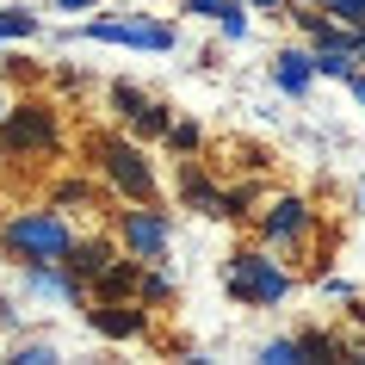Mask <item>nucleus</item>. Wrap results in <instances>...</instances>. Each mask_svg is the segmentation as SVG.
I'll list each match as a JSON object with an SVG mask.
<instances>
[{
    "label": "nucleus",
    "instance_id": "4",
    "mask_svg": "<svg viewBox=\"0 0 365 365\" xmlns=\"http://www.w3.org/2000/svg\"><path fill=\"white\" fill-rule=\"evenodd\" d=\"M87 38H99V43H136V50H173V31H168V25H149V19H99V25H87Z\"/></svg>",
    "mask_w": 365,
    "mask_h": 365
},
{
    "label": "nucleus",
    "instance_id": "1",
    "mask_svg": "<svg viewBox=\"0 0 365 365\" xmlns=\"http://www.w3.org/2000/svg\"><path fill=\"white\" fill-rule=\"evenodd\" d=\"M6 248L31 267V260H62V254L75 248V235H68V223L56 211H25V217L6 223Z\"/></svg>",
    "mask_w": 365,
    "mask_h": 365
},
{
    "label": "nucleus",
    "instance_id": "20",
    "mask_svg": "<svg viewBox=\"0 0 365 365\" xmlns=\"http://www.w3.org/2000/svg\"><path fill=\"white\" fill-rule=\"evenodd\" d=\"M143 297H149V304H161V297H173V279H168V272H155L149 285H143Z\"/></svg>",
    "mask_w": 365,
    "mask_h": 365
},
{
    "label": "nucleus",
    "instance_id": "19",
    "mask_svg": "<svg viewBox=\"0 0 365 365\" xmlns=\"http://www.w3.org/2000/svg\"><path fill=\"white\" fill-rule=\"evenodd\" d=\"M112 99H118V112H130V118H136V112H143V106H149V99L136 93V87H118V93H112Z\"/></svg>",
    "mask_w": 365,
    "mask_h": 365
},
{
    "label": "nucleus",
    "instance_id": "17",
    "mask_svg": "<svg viewBox=\"0 0 365 365\" xmlns=\"http://www.w3.org/2000/svg\"><path fill=\"white\" fill-rule=\"evenodd\" d=\"M13 359H19V365H50V359H56V346H43V341H31V346H19V353H13Z\"/></svg>",
    "mask_w": 365,
    "mask_h": 365
},
{
    "label": "nucleus",
    "instance_id": "7",
    "mask_svg": "<svg viewBox=\"0 0 365 365\" xmlns=\"http://www.w3.org/2000/svg\"><path fill=\"white\" fill-rule=\"evenodd\" d=\"M272 81H279L285 93H304L309 81H316V56H309V50H279V56H272Z\"/></svg>",
    "mask_w": 365,
    "mask_h": 365
},
{
    "label": "nucleus",
    "instance_id": "24",
    "mask_svg": "<svg viewBox=\"0 0 365 365\" xmlns=\"http://www.w3.org/2000/svg\"><path fill=\"white\" fill-rule=\"evenodd\" d=\"M248 6H279V0H248Z\"/></svg>",
    "mask_w": 365,
    "mask_h": 365
},
{
    "label": "nucleus",
    "instance_id": "26",
    "mask_svg": "<svg viewBox=\"0 0 365 365\" xmlns=\"http://www.w3.org/2000/svg\"><path fill=\"white\" fill-rule=\"evenodd\" d=\"M0 112H6V106H0Z\"/></svg>",
    "mask_w": 365,
    "mask_h": 365
},
{
    "label": "nucleus",
    "instance_id": "13",
    "mask_svg": "<svg viewBox=\"0 0 365 365\" xmlns=\"http://www.w3.org/2000/svg\"><path fill=\"white\" fill-rule=\"evenodd\" d=\"M0 31H6V38H31V31H38V19H31L25 6H0Z\"/></svg>",
    "mask_w": 365,
    "mask_h": 365
},
{
    "label": "nucleus",
    "instance_id": "16",
    "mask_svg": "<svg viewBox=\"0 0 365 365\" xmlns=\"http://www.w3.org/2000/svg\"><path fill=\"white\" fill-rule=\"evenodd\" d=\"M136 130H168V106H143V112H136Z\"/></svg>",
    "mask_w": 365,
    "mask_h": 365
},
{
    "label": "nucleus",
    "instance_id": "6",
    "mask_svg": "<svg viewBox=\"0 0 365 365\" xmlns=\"http://www.w3.org/2000/svg\"><path fill=\"white\" fill-rule=\"evenodd\" d=\"M50 143H56L50 112H43V106H19V112H13V124H6V149L19 155V149H50Z\"/></svg>",
    "mask_w": 365,
    "mask_h": 365
},
{
    "label": "nucleus",
    "instance_id": "23",
    "mask_svg": "<svg viewBox=\"0 0 365 365\" xmlns=\"http://www.w3.org/2000/svg\"><path fill=\"white\" fill-rule=\"evenodd\" d=\"M62 13H81V6H93V0H56Z\"/></svg>",
    "mask_w": 365,
    "mask_h": 365
},
{
    "label": "nucleus",
    "instance_id": "2",
    "mask_svg": "<svg viewBox=\"0 0 365 365\" xmlns=\"http://www.w3.org/2000/svg\"><path fill=\"white\" fill-rule=\"evenodd\" d=\"M230 291L242 297V304H279V297L291 291V279H285V267H272L267 254H235Z\"/></svg>",
    "mask_w": 365,
    "mask_h": 365
},
{
    "label": "nucleus",
    "instance_id": "3",
    "mask_svg": "<svg viewBox=\"0 0 365 365\" xmlns=\"http://www.w3.org/2000/svg\"><path fill=\"white\" fill-rule=\"evenodd\" d=\"M99 155H106V173L118 180V192H130L136 205H149V198H155V173L143 168V155H136L130 143H99Z\"/></svg>",
    "mask_w": 365,
    "mask_h": 365
},
{
    "label": "nucleus",
    "instance_id": "21",
    "mask_svg": "<svg viewBox=\"0 0 365 365\" xmlns=\"http://www.w3.org/2000/svg\"><path fill=\"white\" fill-rule=\"evenodd\" d=\"M223 6H230V0H186V13H205V19H217Z\"/></svg>",
    "mask_w": 365,
    "mask_h": 365
},
{
    "label": "nucleus",
    "instance_id": "27",
    "mask_svg": "<svg viewBox=\"0 0 365 365\" xmlns=\"http://www.w3.org/2000/svg\"><path fill=\"white\" fill-rule=\"evenodd\" d=\"M0 38H6V31H0Z\"/></svg>",
    "mask_w": 365,
    "mask_h": 365
},
{
    "label": "nucleus",
    "instance_id": "15",
    "mask_svg": "<svg viewBox=\"0 0 365 365\" xmlns=\"http://www.w3.org/2000/svg\"><path fill=\"white\" fill-rule=\"evenodd\" d=\"M328 13L341 25H365V0H328Z\"/></svg>",
    "mask_w": 365,
    "mask_h": 365
},
{
    "label": "nucleus",
    "instance_id": "11",
    "mask_svg": "<svg viewBox=\"0 0 365 365\" xmlns=\"http://www.w3.org/2000/svg\"><path fill=\"white\" fill-rule=\"evenodd\" d=\"M99 291H106V297H124V291H136V260H112V267L99 272Z\"/></svg>",
    "mask_w": 365,
    "mask_h": 365
},
{
    "label": "nucleus",
    "instance_id": "18",
    "mask_svg": "<svg viewBox=\"0 0 365 365\" xmlns=\"http://www.w3.org/2000/svg\"><path fill=\"white\" fill-rule=\"evenodd\" d=\"M168 143H173V149H198V130H192V124H168Z\"/></svg>",
    "mask_w": 365,
    "mask_h": 365
},
{
    "label": "nucleus",
    "instance_id": "22",
    "mask_svg": "<svg viewBox=\"0 0 365 365\" xmlns=\"http://www.w3.org/2000/svg\"><path fill=\"white\" fill-rule=\"evenodd\" d=\"M346 81H353V99L365 106V75H346Z\"/></svg>",
    "mask_w": 365,
    "mask_h": 365
},
{
    "label": "nucleus",
    "instance_id": "14",
    "mask_svg": "<svg viewBox=\"0 0 365 365\" xmlns=\"http://www.w3.org/2000/svg\"><path fill=\"white\" fill-rule=\"evenodd\" d=\"M260 359H267V365H297V359H304V341H267V346H260Z\"/></svg>",
    "mask_w": 365,
    "mask_h": 365
},
{
    "label": "nucleus",
    "instance_id": "25",
    "mask_svg": "<svg viewBox=\"0 0 365 365\" xmlns=\"http://www.w3.org/2000/svg\"><path fill=\"white\" fill-rule=\"evenodd\" d=\"M297 6H328V0H297Z\"/></svg>",
    "mask_w": 365,
    "mask_h": 365
},
{
    "label": "nucleus",
    "instance_id": "12",
    "mask_svg": "<svg viewBox=\"0 0 365 365\" xmlns=\"http://www.w3.org/2000/svg\"><path fill=\"white\" fill-rule=\"evenodd\" d=\"M217 25H223V38H248V0H230L217 13Z\"/></svg>",
    "mask_w": 365,
    "mask_h": 365
},
{
    "label": "nucleus",
    "instance_id": "9",
    "mask_svg": "<svg viewBox=\"0 0 365 365\" xmlns=\"http://www.w3.org/2000/svg\"><path fill=\"white\" fill-rule=\"evenodd\" d=\"M62 267H68V279H99V272L112 267V248L106 242H75V248L62 254Z\"/></svg>",
    "mask_w": 365,
    "mask_h": 365
},
{
    "label": "nucleus",
    "instance_id": "5",
    "mask_svg": "<svg viewBox=\"0 0 365 365\" xmlns=\"http://www.w3.org/2000/svg\"><path fill=\"white\" fill-rule=\"evenodd\" d=\"M124 248L136 254V260H161L168 254V217L161 211H124Z\"/></svg>",
    "mask_w": 365,
    "mask_h": 365
},
{
    "label": "nucleus",
    "instance_id": "10",
    "mask_svg": "<svg viewBox=\"0 0 365 365\" xmlns=\"http://www.w3.org/2000/svg\"><path fill=\"white\" fill-rule=\"evenodd\" d=\"M93 328H99V334H112V341H124V334H143V309L106 304V309H93Z\"/></svg>",
    "mask_w": 365,
    "mask_h": 365
},
{
    "label": "nucleus",
    "instance_id": "8",
    "mask_svg": "<svg viewBox=\"0 0 365 365\" xmlns=\"http://www.w3.org/2000/svg\"><path fill=\"white\" fill-rule=\"evenodd\" d=\"M260 230H267V242H291V235H304V230H309L304 198H279V205L267 211V223H260Z\"/></svg>",
    "mask_w": 365,
    "mask_h": 365
}]
</instances>
